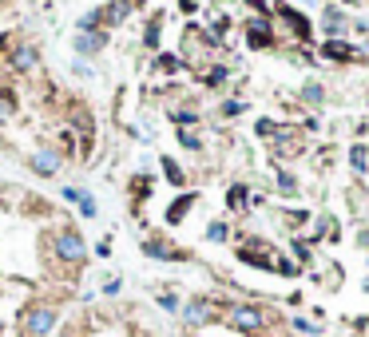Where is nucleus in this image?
<instances>
[{
  "mask_svg": "<svg viewBox=\"0 0 369 337\" xmlns=\"http://www.w3.org/2000/svg\"><path fill=\"white\" fill-rule=\"evenodd\" d=\"M48 254L60 262V266L68 270H84L88 266V242H84V234L72 222H60V227L48 234Z\"/></svg>",
  "mask_w": 369,
  "mask_h": 337,
  "instance_id": "1",
  "label": "nucleus"
},
{
  "mask_svg": "<svg viewBox=\"0 0 369 337\" xmlns=\"http://www.w3.org/2000/svg\"><path fill=\"white\" fill-rule=\"evenodd\" d=\"M60 326V306L56 302H32L21 314V333L24 337H52Z\"/></svg>",
  "mask_w": 369,
  "mask_h": 337,
  "instance_id": "2",
  "label": "nucleus"
},
{
  "mask_svg": "<svg viewBox=\"0 0 369 337\" xmlns=\"http://www.w3.org/2000/svg\"><path fill=\"white\" fill-rule=\"evenodd\" d=\"M222 317H227L230 329H239V333H262L270 326V314L254 302H227L222 306Z\"/></svg>",
  "mask_w": 369,
  "mask_h": 337,
  "instance_id": "3",
  "label": "nucleus"
},
{
  "mask_svg": "<svg viewBox=\"0 0 369 337\" xmlns=\"http://www.w3.org/2000/svg\"><path fill=\"white\" fill-rule=\"evenodd\" d=\"M64 127L80 139V155H91V147H96V115H91L88 103H72L64 111Z\"/></svg>",
  "mask_w": 369,
  "mask_h": 337,
  "instance_id": "4",
  "label": "nucleus"
},
{
  "mask_svg": "<svg viewBox=\"0 0 369 337\" xmlns=\"http://www.w3.org/2000/svg\"><path fill=\"white\" fill-rule=\"evenodd\" d=\"M179 317H183V326L187 329H203V326H210V321L219 317V302L207 297V294H199V297H191V302H183Z\"/></svg>",
  "mask_w": 369,
  "mask_h": 337,
  "instance_id": "5",
  "label": "nucleus"
},
{
  "mask_svg": "<svg viewBox=\"0 0 369 337\" xmlns=\"http://www.w3.org/2000/svg\"><path fill=\"white\" fill-rule=\"evenodd\" d=\"M8 68L16 76H36L40 72V48L32 40H12L8 44Z\"/></svg>",
  "mask_w": 369,
  "mask_h": 337,
  "instance_id": "6",
  "label": "nucleus"
},
{
  "mask_svg": "<svg viewBox=\"0 0 369 337\" xmlns=\"http://www.w3.org/2000/svg\"><path fill=\"white\" fill-rule=\"evenodd\" d=\"M24 163H28L32 175H40V178H56V175H60V167H64V151H60V147H48V143H40V147L32 151V155L24 159Z\"/></svg>",
  "mask_w": 369,
  "mask_h": 337,
  "instance_id": "7",
  "label": "nucleus"
},
{
  "mask_svg": "<svg viewBox=\"0 0 369 337\" xmlns=\"http://www.w3.org/2000/svg\"><path fill=\"white\" fill-rule=\"evenodd\" d=\"M108 44H111V32L108 28H100V32H76V36H72V52H76L80 59H96Z\"/></svg>",
  "mask_w": 369,
  "mask_h": 337,
  "instance_id": "8",
  "label": "nucleus"
},
{
  "mask_svg": "<svg viewBox=\"0 0 369 337\" xmlns=\"http://www.w3.org/2000/svg\"><path fill=\"white\" fill-rule=\"evenodd\" d=\"M143 254L147 258H155V262H187V250H179L175 242H167V238H159V234H147L143 238Z\"/></svg>",
  "mask_w": 369,
  "mask_h": 337,
  "instance_id": "9",
  "label": "nucleus"
},
{
  "mask_svg": "<svg viewBox=\"0 0 369 337\" xmlns=\"http://www.w3.org/2000/svg\"><path fill=\"white\" fill-rule=\"evenodd\" d=\"M242 32H246L250 48H270V44H274V20L270 16H250L246 24H242Z\"/></svg>",
  "mask_w": 369,
  "mask_h": 337,
  "instance_id": "10",
  "label": "nucleus"
},
{
  "mask_svg": "<svg viewBox=\"0 0 369 337\" xmlns=\"http://www.w3.org/2000/svg\"><path fill=\"white\" fill-rule=\"evenodd\" d=\"M135 8H140V0H108V4H100L103 28H120V24H127Z\"/></svg>",
  "mask_w": 369,
  "mask_h": 337,
  "instance_id": "11",
  "label": "nucleus"
},
{
  "mask_svg": "<svg viewBox=\"0 0 369 337\" xmlns=\"http://www.w3.org/2000/svg\"><path fill=\"white\" fill-rule=\"evenodd\" d=\"M349 28H353V24H349V16L341 8H334V4H329V8L322 12V32H329V40H341Z\"/></svg>",
  "mask_w": 369,
  "mask_h": 337,
  "instance_id": "12",
  "label": "nucleus"
},
{
  "mask_svg": "<svg viewBox=\"0 0 369 337\" xmlns=\"http://www.w3.org/2000/svg\"><path fill=\"white\" fill-rule=\"evenodd\" d=\"M278 20H282V24H286V28L294 32L298 40H306V36H310V20L302 16V12H294L290 4H278Z\"/></svg>",
  "mask_w": 369,
  "mask_h": 337,
  "instance_id": "13",
  "label": "nucleus"
},
{
  "mask_svg": "<svg viewBox=\"0 0 369 337\" xmlns=\"http://www.w3.org/2000/svg\"><path fill=\"white\" fill-rule=\"evenodd\" d=\"M322 56H326V59H341V64H349V59H358L361 52H358V48H349L346 40H326V44H322Z\"/></svg>",
  "mask_w": 369,
  "mask_h": 337,
  "instance_id": "14",
  "label": "nucleus"
},
{
  "mask_svg": "<svg viewBox=\"0 0 369 337\" xmlns=\"http://www.w3.org/2000/svg\"><path fill=\"white\" fill-rule=\"evenodd\" d=\"M195 202H199V195H195V190H183V195L167 207V222H171V227H175V222H183V215H187Z\"/></svg>",
  "mask_w": 369,
  "mask_h": 337,
  "instance_id": "15",
  "label": "nucleus"
},
{
  "mask_svg": "<svg viewBox=\"0 0 369 337\" xmlns=\"http://www.w3.org/2000/svg\"><path fill=\"white\" fill-rule=\"evenodd\" d=\"M250 202H254V195H250L246 183H234V187L227 190V207H230V210H246Z\"/></svg>",
  "mask_w": 369,
  "mask_h": 337,
  "instance_id": "16",
  "label": "nucleus"
},
{
  "mask_svg": "<svg viewBox=\"0 0 369 337\" xmlns=\"http://www.w3.org/2000/svg\"><path fill=\"white\" fill-rule=\"evenodd\" d=\"M274 187H278V195L294 198V195H298V178L290 175L286 167H274Z\"/></svg>",
  "mask_w": 369,
  "mask_h": 337,
  "instance_id": "17",
  "label": "nucleus"
},
{
  "mask_svg": "<svg viewBox=\"0 0 369 337\" xmlns=\"http://www.w3.org/2000/svg\"><path fill=\"white\" fill-rule=\"evenodd\" d=\"M302 103H310V108H322V103H326V88H322L318 79H306V84H302Z\"/></svg>",
  "mask_w": 369,
  "mask_h": 337,
  "instance_id": "18",
  "label": "nucleus"
},
{
  "mask_svg": "<svg viewBox=\"0 0 369 337\" xmlns=\"http://www.w3.org/2000/svg\"><path fill=\"white\" fill-rule=\"evenodd\" d=\"M159 36H163V12H155L143 28V48H159Z\"/></svg>",
  "mask_w": 369,
  "mask_h": 337,
  "instance_id": "19",
  "label": "nucleus"
},
{
  "mask_svg": "<svg viewBox=\"0 0 369 337\" xmlns=\"http://www.w3.org/2000/svg\"><path fill=\"white\" fill-rule=\"evenodd\" d=\"M227 79H230V68H227V64H215V68H207L203 84H207V88H222Z\"/></svg>",
  "mask_w": 369,
  "mask_h": 337,
  "instance_id": "20",
  "label": "nucleus"
},
{
  "mask_svg": "<svg viewBox=\"0 0 369 337\" xmlns=\"http://www.w3.org/2000/svg\"><path fill=\"white\" fill-rule=\"evenodd\" d=\"M163 175H167V183H171V187H183V183H187L183 167L175 163V159H167V155H163Z\"/></svg>",
  "mask_w": 369,
  "mask_h": 337,
  "instance_id": "21",
  "label": "nucleus"
},
{
  "mask_svg": "<svg viewBox=\"0 0 369 337\" xmlns=\"http://www.w3.org/2000/svg\"><path fill=\"white\" fill-rule=\"evenodd\" d=\"M167 115H171V123H179V127H191V123H199V111H195V108H171Z\"/></svg>",
  "mask_w": 369,
  "mask_h": 337,
  "instance_id": "22",
  "label": "nucleus"
},
{
  "mask_svg": "<svg viewBox=\"0 0 369 337\" xmlns=\"http://www.w3.org/2000/svg\"><path fill=\"white\" fill-rule=\"evenodd\" d=\"M175 139H179V147H187V151H203V139L191 127H175Z\"/></svg>",
  "mask_w": 369,
  "mask_h": 337,
  "instance_id": "23",
  "label": "nucleus"
},
{
  "mask_svg": "<svg viewBox=\"0 0 369 337\" xmlns=\"http://www.w3.org/2000/svg\"><path fill=\"white\" fill-rule=\"evenodd\" d=\"M12 115H16V91L0 88V119H12Z\"/></svg>",
  "mask_w": 369,
  "mask_h": 337,
  "instance_id": "24",
  "label": "nucleus"
},
{
  "mask_svg": "<svg viewBox=\"0 0 369 337\" xmlns=\"http://www.w3.org/2000/svg\"><path fill=\"white\" fill-rule=\"evenodd\" d=\"M103 28V20H100V8H91L80 16V24H76V32H100Z\"/></svg>",
  "mask_w": 369,
  "mask_h": 337,
  "instance_id": "25",
  "label": "nucleus"
},
{
  "mask_svg": "<svg viewBox=\"0 0 369 337\" xmlns=\"http://www.w3.org/2000/svg\"><path fill=\"white\" fill-rule=\"evenodd\" d=\"M179 68H183L179 56H171V52H159V56H155V72H179Z\"/></svg>",
  "mask_w": 369,
  "mask_h": 337,
  "instance_id": "26",
  "label": "nucleus"
},
{
  "mask_svg": "<svg viewBox=\"0 0 369 337\" xmlns=\"http://www.w3.org/2000/svg\"><path fill=\"white\" fill-rule=\"evenodd\" d=\"M227 238H230L227 222H219V218H215V222H207V242H227Z\"/></svg>",
  "mask_w": 369,
  "mask_h": 337,
  "instance_id": "27",
  "label": "nucleus"
},
{
  "mask_svg": "<svg viewBox=\"0 0 369 337\" xmlns=\"http://www.w3.org/2000/svg\"><path fill=\"white\" fill-rule=\"evenodd\" d=\"M349 167L358 171V175H365L369 163H365V147H361V143H353V151H349Z\"/></svg>",
  "mask_w": 369,
  "mask_h": 337,
  "instance_id": "28",
  "label": "nucleus"
},
{
  "mask_svg": "<svg viewBox=\"0 0 369 337\" xmlns=\"http://www.w3.org/2000/svg\"><path fill=\"white\" fill-rule=\"evenodd\" d=\"M290 326L298 329V333H306V337H322V326H318V321H306V317H294Z\"/></svg>",
  "mask_w": 369,
  "mask_h": 337,
  "instance_id": "29",
  "label": "nucleus"
},
{
  "mask_svg": "<svg viewBox=\"0 0 369 337\" xmlns=\"http://www.w3.org/2000/svg\"><path fill=\"white\" fill-rule=\"evenodd\" d=\"M242 111H246V103H242V99H227V103L219 108V115L222 119H234V115H242Z\"/></svg>",
  "mask_w": 369,
  "mask_h": 337,
  "instance_id": "30",
  "label": "nucleus"
},
{
  "mask_svg": "<svg viewBox=\"0 0 369 337\" xmlns=\"http://www.w3.org/2000/svg\"><path fill=\"white\" fill-rule=\"evenodd\" d=\"M159 306L167 309V314H179L183 302H179V294H171V290H167V294H159Z\"/></svg>",
  "mask_w": 369,
  "mask_h": 337,
  "instance_id": "31",
  "label": "nucleus"
},
{
  "mask_svg": "<svg viewBox=\"0 0 369 337\" xmlns=\"http://www.w3.org/2000/svg\"><path fill=\"white\" fill-rule=\"evenodd\" d=\"M84 195H88L84 187H64V202H76V207H80V202H84Z\"/></svg>",
  "mask_w": 369,
  "mask_h": 337,
  "instance_id": "32",
  "label": "nucleus"
},
{
  "mask_svg": "<svg viewBox=\"0 0 369 337\" xmlns=\"http://www.w3.org/2000/svg\"><path fill=\"white\" fill-rule=\"evenodd\" d=\"M80 215H84V218H96V215H100V207H96V198H91V195H84V202H80Z\"/></svg>",
  "mask_w": 369,
  "mask_h": 337,
  "instance_id": "33",
  "label": "nucleus"
},
{
  "mask_svg": "<svg viewBox=\"0 0 369 337\" xmlns=\"http://www.w3.org/2000/svg\"><path fill=\"white\" fill-rule=\"evenodd\" d=\"M294 258H298V262H310V242H302V238H294Z\"/></svg>",
  "mask_w": 369,
  "mask_h": 337,
  "instance_id": "34",
  "label": "nucleus"
},
{
  "mask_svg": "<svg viewBox=\"0 0 369 337\" xmlns=\"http://www.w3.org/2000/svg\"><path fill=\"white\" fill-rule=\"evenodd\" d=\"M254 131H259L262 139H270L274 131H278V123H274V119H259V127H254Z\"/></svg>",
  "mask_w": 369,
  "mask_h": 337,
  "instance_id": "35",
  "label": "nucleus"
},
{
  "mask_svg": "<svg viewBox=\"0 0 369 337\" xmlns=\"http://www.w3.org/2000/svg\"><path fill=\"white\" fill-rule=\"evenodd\" d=\"M120 290H123V282H120V278H108V282H103V294H108V297H115Z\"/></svg>",
  "mask_w": 369,
  "mask_h": 337,
  "instance_id": "36",
  "label": "nucleus"
},
{
  "mask_svg": "<svg viewBox=\"0 0 369 337\" xmlns=\"http://www.w3.org/2000/svg\"><path fill=\"white\" fill-rule=\"evenodd\" d=\"M96 254H100V258H111V242H108V238H103L100 246H96Z\"/></svg>",
  "mask_w": 369,
  "mask_h": 337,
  "instance_id": "37",
  "label": "nucleus"
},
{
  "mask_svg": "<svg viewBox=\"0 0 369 337\" xmlns=\"http://www.w3.org/2000/svg\"><path fill=\"white\" fill-rule=\"evenodd\" d=\"M358 246L369 250V230H358Z\"/></svg>",
  "mask_w": 369,
  "mask_h": 337,
  "instance_id": "38",
  "label": "nucleus"
},
{
  "mask_svg": "<svg viewBox=\"0 0 369 337\" xmlns=\"http://www.w3.org/2000/svg\"><path fill=\"white\" fill-rule=\"evenodd\" d=\"M56 337H84V333H80V329H76V326H68V329H60V333H56Z\"/></svg>",
  "mask_w": 369,
  "mask_h": 337,
  "instance_id": "39",
  "label": "nucleus"
},
{
  "mask_svg": "<svg viewBox=\"0 0 369 337\" xmlns=\"http://www.w3.org/2000/svg\"><path fill=\"white\" fill-rule=\"evenodd\" d=\"M358 131H369V119H365V123H361V127H358Z\"/></svg>",
  "mask_w": 369,
  "mask_h": 337,
  "instance_id": "40",
  "label": "nucleus"
},
{
  "mask_svg": "<svg viewBox=\"0 0 369 337\" xmlns=\"http://www.w3.org/2000/svg\"><path fill=\"white\" fill-rule=\"evenodd\" d=\"M365 294H369V274H365Z\"/></svg>",
  "mask_w": 369,
  "mask_h": 337,
  "instance_id": "41",
  "label": "nucleus"
},
{
  "mask_svg": "<svg viewBox=\"0 0 369 337\" xmlns=\"http://www.w3.org/2000/svg\"><path fill=\"white\" fill-rule=\"evenodd\" d=\"M302 4H314V0H302Z\"/></svg>",
  "mask_w": 369,
  "mask_h": 337,
  "instance_id": "42",
  "label": "nucleus"
},
{
  "mask_svg": "<svg viewBox=\"0 0 369 337\" xmlns=\"http://www.w3.org/2000/svg\"><path fill=\"white\" fill-rule=\"evenodd\" d=\"M0 4H12V0H0Z\"/></svg>",
  "mask_w": 369,
  "mask_h": 337,
  "instance_id": "43",
  "label": "nucleus"
}]
</instances>
